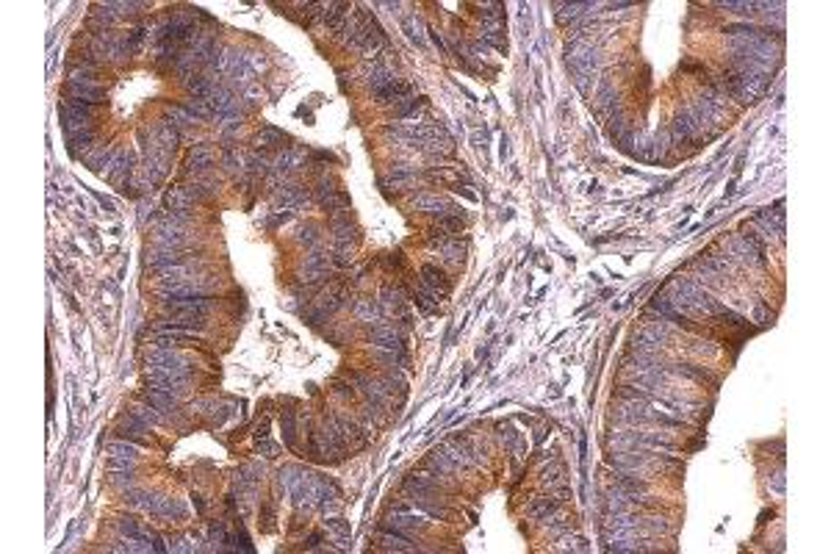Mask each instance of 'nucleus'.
Returning <instances> with one entry per match:
<instances>
[{
  "label": "nucleus",
  "instance_id": "f257e3e1",
  "mask_svg": "<svg viewBox=\"0 0 831 554\" xmlns=\"http://www.w3.org/2000/svg\"><path fill=\"white\" fill-rule=\"evenodd\" d=\"M377 527H383V529H405V532H424L427 521L422 516H416V510H391Z\"/></svg>",
  "mask_w": 831,
  "mask_h": 554
},
{
  "label": "nucleus",
  "instance_id": "f03ea898",
  "mask_svg": "<svg viewBox=\"0 0 831 554\" xmlns=\"http://www.w3.org/2000/svg\"><path fill=\"white\" fill-rule=\"evenodd\" d=\"M699 133H701V122L692 117L690 108L676 111V117L671 122V136L676 138V142H692V138H699Z\"/></svg>",
  "mask_w": 831,
  "mask_h": 554
},
{
  "label": "nucleus",
  "instance_id": "7ed1b4c3",
  "mask_svg": "<svg viewBox=\"0 0 831 554\" xmlns=\"http://www.w3.org/2000/svg\"><path fill=\"white\" fill-rule=\"evenodd\" d=\"M186 258H183V252L180 250H172V247H150L147 250V266L156 272V274H164V272H169V269H175V266H180Z\"/></svg>",
  "mask_w": 831,
  "mask_h": 554
},
{
  "label": "nucleus",
  "instance_id": "20e7f679",
  "mask_svg": "<svg viewBox=\"0 0 831 554\" xmlns=\"http://www.w3.org/2000/svg\"><path fill=\"white\" fill-rule=\"evenodd\" d=\"M64 97L86 103V106H100L103 97H106V89L100 84H67L64 86Z\"/></svg>",
  "mask_w": 831,
  "mask_h": 554
},
{
  "label": "nucleus",
  "instance_id": "39448f33",
  "mask_svg": "<svg viewBox=\"0 0 831 554\" xmlns=\"http://www.w3.org/2000/svg\"><path fill=\"white\" fill-rule=\"evenodd\" d=\"M422 286H427L430 291H435L441 300L452 291V280L446 277V272L438 269L435 263H424V266H422Z\"/></svg>",
  "mask_w": 831,
  "mask_h": 554
},
{
  "label": "nucleus",
  "instance_id": "423d86ee",
  "mask_svg": "<svg viewBox=\"0 0 831 554\" xmlns=\"http://www.w3.org/2000/svg\"><path fill=\"white\" fill-rule=\"evenodd\" d=\"M214 167V153H211V147H208L205 142L202 145H194L191 147V153H189V161H186V175H205L208 169Z\"/></svg>",
  "mask_w": 831,
  "mask_h": 554
},
{
  "label": "nucleus",
  "instance_id": "0eeeda50",
  "mask_svg": "<svg viewBox=\"0 0 831 554\" xmlns=\"http://www.w3.org/2000/svg\"><path fill=\"white\" fill-rule=\"evenodd\" d=\"M330 233H333L335 244H352L355 236H358V225L352 222L350 214L341 211V214H333V219H330Z\"/></svg>",
  "mask_w": 831,
  "mask_h": 554
},
{
  "label": "nucleus",
  "instance_id": "6e6552de",
  "mask_svg": "<svg viewBox=\"0 0 831 554\" xmlns=\"http://www.w3.org/2000/svg\"><path fill=\"white\" fill-rule=\"evenodd\" d=\"M147 369H189V363L180 352L156 346L153 352H147Z\"/></svg>",
  "mask_w": 831,
  "mask_h": 554
},
{
  "label": "nucleus",
  "instance_id": "1a4fd4ad",
  "mask_svg": "<svg viewBox=\"0 0 831 554\" xmlns=\"http://www.w3.org/2000/svg\"><path fill=\"white\" fill-rule=\"evenodd\" d=\"M352 313H355L358 322H366V324H377V322L385 319V308H383L380 300H374V297H361V300L355 302Z\"/></svg>",
  "mask_w": 831,
  "mask_h": 554
},
{
  "label": "nucleus",
  "instance_id": "9d476101",
  "mask_svg": "<svg viewBox=\"0 0 831 554\" xmlns=\"http://www.w3.org/2000/svg\"><path fill=\"white\" fill-rule=\"evenodd\" d=\"M142 399H145L147 405H153L158 413H175V410H178V396L169 394V391H161V388H156V385L145 388V391H142Z\"/></svg>",
  "mask_w": 831,
  "mask_h": 554
},
{
  "label": "nucleus",
  "instance_id": "9b49d317",
  "mask_svg": "<svg viewBox=\"0 0 831 554\" xmlns=\"http://www.w3.org/2000/svg\"><path fill=\"white\" fill-rule=\"evenodd\" d=\"M283 142H286V133L277 130V128H269V125L255 133V147L258 150H280V147H286Z\"/></svg>",
  "mask_w": 831,
  "mask_h": 554
},
{
  "label": "nucleus",
  "instance_id": "f8f14e48",
  "mask_svg": "<svg viewBox=\"0 0 831 554\" xmlns=\"http://www.w3.org/2000/svg\"><path fill=\"white\" fill-rule=\"evenodd\" d=\"M191 205H194V200L189 197V191H186L183 186H178V189L167 191V200H164V211H175V214H189V211H191Z\"/></svg>",
  "mask_w": 831,
  "mask_h": 554
},
{
  "label": "nucleus",
  "instance_id": "ddd939ff",
  "mask_svg": "<svg viewBox=\"0 0 831 554\" xmlns=\"http://www.w3.org/2000/svg\"><path fill=\"white\" fill-rule=\"evenodd\" d=\"M557 510H560V499H554V496H540V499H535V502L527 507V516H529V518H538V521H549Z\"/></svg>",
  "mask_w": 831,
  "mask_h": 554
},
{
  "label": "nucleus",
  "instance_id": "4468645a",
  "mask_svg": "<svg viewBox=\"0 0 831 554\" xmlns=\"http://www.w3.org/2000/svg\"><path fill=\"white\" fill-rule=\"evenodd\" d=\"M95 138H97L95 128H92V130H81V133H75V136L67 138V147H69V153H73L75 158H84V156L95 147Z\"/></svg>",
  "mask_w": 831,
  "mask_h": 554
},
{
  "label": "nucleus",
  "instance_id": "2eb2a0df",
  "mask_svg": "<svg viewBox=\"0 0 831 554\" xmlns=\"http://www.w3.org/2000/svg\"><path fill=\"white\" fill-rule=\"evenodd\" d=\"M438 250V255H441V261L444 263H452V266H460L463 263V258H466V241H460V239H446L441 247H435Z\"/></svg>",
  "mask_w": 831,
  "mask_h": 554
},
{
  "label": "nucleus",
  "instance_id": "dca6fc26",
  "mask_svg": "<svg viewBox=\"0 0 831 554\" xmlns=\"http://www.w3.org/2000/svg\"><path fill=\"white\" fill-rule=\"evenodd\" d=\"M413 302H416V308H419L424 316H433V313H438L441 311V297L435 294V291H430L427 286H419L413 291Z\"/></svg>",
  "mask_w": 831,
  "mask_h": 554
},
{
  "label": "nucleus",
  "instance_id": "f3484780",
  "mask_svg": "<svg viewBox=\"0 0 831 554\" xmlns=\"http://www.w3.org/2000/svg\"><path fill=\"white\" fill-rule=\"evenodd\" d=\"M324 529L335 538V543H338V549H346L350 546V521H344L341 516H327V521H324Z\"/></svg>",
  "mask_w": 831,
  "mask_h": 554
},
{
  "label": "nucleus",
  "instance_id": "a211bd4d",
  "mask_svg": "<svg viewBox=\"0 0 831 554\" xmlns=\"http://www.w3.org/2000/svg\"><path fill=\"white\" fill-rule=\"evenodd\" d=\"M405 300H407V294L399 286H385L380 291V305L385 308V313H399L402 305H405Z\"/></svg>",
  "mask_w": 831,
  "mask_h": 554
},
{
  "label": "nucleus",
  "instance_id": "6ab92c4d",
  "mask_svg": "<svg viewBox=\"0 0 831 554\" xmlns=\"http://www.w3.org/2000/svg\"><path fill=\"white\" fill-rule=\"evenodd\" d=\"M108 457H111V460H128V463H136V460H138V446H136L133 441H125V438L111 441V444H108Z\"/></svg>",
  "mask_w": 831,
  "mask_h": 554
},
{
  "label": "nucleus",
  "instance_id": "aec40b11",
  "mask_svg": "<svg viewBox=\"0 0 831 554\" xmlns=\"http://www.w3.org/2000/svg\"><path fill=\"white\" fill-rule=\"evenodd\" d=\"M294 239H297L300 244H305L308 250L319 247V239H322L319 225H316V222H302V225H297V228H294Z\"/></svg>",
  "mask_w": 831,
  "mask_h": 554
},
{
  "label": "nucleus",
  "instance_id": "412c9836",
  "mask_svg": "<svg viewBox=\"0 0 831 554\" xmlns=\"http://www.w3.org/2000/svg\"><path fill=\"white\" fill-rule=\"evenodd\" d=\"M402 31L407 34V39H410V42H416L419 47H424V34H422V31H427V28H424L422 17H416V14L405 17V20H402Z\"/></svg>",
  "mask_w": 831,
  "mask_h": 554
},
{
  "label": "nucleus",
  "instance_id": "4be33fe9",
  "mask_svg": "<svg viewBox=\"0 0 831 554\" xmlns=\"http://www.w3.org/2000/svg\"><path fill=\"white\" fill-rule=\"evenodd\" d=\"M319 205L324 208L330 217H333V214H341V211H346V208H350V194H346L344 189H338V191H333L327 200H322Z\"/></svg>",
  "mask_w": 831,
  "mask_h": 554
},
{
  "label": "nucleus",
  "instance_id": "5701e85b",
  "mask_svg": "<svg viewBox=\"0 0 831 554\" xmlns=\"http://www.w3.org/2000/svg\"><path fill=\"white\" fill-rule=\"evenodd\" d=\"M330 266H333L330 252H327V250H319V247L308 250V255L302 258V269H330Z\"/></svg>",
  "mask_w": 831,
  "mask_h": 554
},
{
  "label": "nucleus",
  "instance_id": "b1692460",
  "mask_svg": "<svg viewBox=\"0 0 831 554\" xmlns=\"http://www.w3.org/2000/svg\"><path fill=\"white\" fill-rule=\"evenodd\" d=\"M130 413H133V416H138V419H142V422H145L147 427H156V424H161V416H164V413H158V410H156L153 405H147L145 399L138 402V405H133V407H130Z\"/></svg>",
  "mask_w": 831,
  "mask_h": 554
},
{
  "label": "nucleus",
  "instance_id": "393cba45",
  "mask_svg": "<svg viewBox=\"0 0 831 554\" xmlns=\"http://www.w3.org/2000/svg\"><path fill=\"white\" fill-rule=\"evenodd\" d=\"M167 122L172 125V128H189V125H194L197 119L183 108V106H167Z\"/></svg>",
  "mask_w": 831,
  "mask_h": 554
},
{
  "label": "nucleus",
  "instance_id": "a878e982",
  "mask_svg": "<svg viewBox=\"0 0 831 554\" xmlns=\"http://www.w3.org/2000/svg\"><path fill=\"white\" fill-rule=\"evenodd\" d=\"M117 529L122 532V538H138V535H147V529L138 524L136 518H130V516H122V518H117Z\"/></svg>",
  "mask_w": 831,
  "mask_h": 554
},
{
  "label": "nucleus",
  "instance_id": "bb28decb",
  "mask_svg": "<svg viewBox=\"0 0 831 554\" xmlns=\"http://www.w3.org/2000/svg\"><path fill=\"white\" fill-rule=\"evenodd\" d=\"M108 158H111V150H106V145H95L86 156H84V161L92 167V169H100V167H106L108 164Z\"/></svg>",
  "mask_w": 831,
  "mask_h": 554
},
{
  "label": "nucleus",
  "instance_id": "cd10ccee",
  "mask_svg": "<svg viewBox=\"0 0 831 554\" xmlns=\"http://www.w3.org/2000/svg\"><path fill=\"white\" fill-rule=\"evenodd\" d=\"M676 372L679 374H684V377H690V380H699V383H704V380H710V383H715V377L704 369V366H692V363H679L676 366Z\"/></svg>",
  "mask_w": 831,
  "mask_h": 554
},
{
  "label": "nucleus",
  "instance_id": "c85d7f7f",
  "mask_svg": "<svg viewBox=\"0 0 831 554\" xmlns=\"http://www.w3.org/2000/svg\"><path fill=\"white\" fill-rule=\"evenodd\" d=\"M435 228L444 230L446 236H455V233H460L466 228V219L463 217H441V219H435Z\"/></svg>",
  "mask_w": 831,
  "mask_h": 554
},
{
  "label": "nucleus",
  "instance_id": "c756f323",
  "mask_svg": "<svg viewBox=\"0 0 831 554\" xmlns=\"http://www.w3.org/2000/svg\"><path fill=\"white\" fill-rule=\"evenodd\" d=\"M330 258H333V266H350L352 263V244H335Z\"/></svg>",
  "mask_w": 831,
  "mask_h": 554
},
{
  "label": "nucleus",
  "instance_id": "7c9ffc66",
  "mask_svg": "<svg viewBox=\"0 0 831 554\" xmlns=\"http://www.w3.org/2000/svg\"><path fill=\"white\" fill-rule=\"evenodd\" d=\"M560 543H563L560 549H566V551H588V549H590L585 538H579V535H568V532L560 538Z\"/></svg>",
  "mask_w": 831,
  "mask_h": 554
},
{
  "label": "nucleus",
  "instance_id": "2f4dec72",
  "mask_svg": "<svg viewBox=\"0 0 831 554\" xmlns=\"http://www.w3.org/2000/svg\"><path fill=\"white\" fill-rule=\"evenodd\" d=\"M560 477H563V466H560V463H551L549 468H543V471H540V479H543V482H549V485H554V482H557Z\"/></svg>",
  "mask_w": 831,
  "mask_h": 554
},
{
  "label": "nucleus",
  "instance_id": "473e14b6",
  "mask_svg": "<svg viewBox=\"0 0 831 554\" xmlns=\"http://www.w3.org/2000/svg\"><path fill=\"white\" fill-rule=\"evenodd\" d=\"M546 529L551 532V538H563L566 532H571V521L568 518H557V521H551Z\"/></svg>",
  "mask_w": 831,
  "mask_h": 554
},
{
  "label": "nucleus",
  "instance_id": "72a5a7b5",
  "mask_svg": "<svg viewBox=\"0 0 831 554\" xmlns=\"http://www.w3.org/2000/svg\"><path fill=\"white\" fill-rule=\"evenodd\" d=\"M771 319H773V313L762 305V302H756V311H754V322H759V324H771Z\"/></svg>",
  "mask_w": 831,
  "mask_h": 554
},
{
  "label": "nucleus",
  "instance_id": "f704fd0d",
  "mask_svg": "<svg viewBox=\"0 0 831 554\" xmlns=\"http://www.w3.org/2000/svg\"><path fill=\"white\" fill-rule=\"evenodd\" d=\"M768 485H771V488H773V491L782 496V494H784V471L779 468V471H776V474L768 479Z\"/></svg>",
  "mask_w": 831,
  "mask_h": 554
},
{
  "label": "nucleus",
  "instance_id": "c9c22d12",
  "mask_svg": "<svg viewBox=\"0 0 831 554\" xmlns=\"http://www.w3.org/2000/svg\"><path fill=\"white\" fill-rule=\"evenodd\" d=\"M258 452L263 455V457H274L277 455V446L272 444V441H266V438H261V444H258Z\"/></svg>",
  "mask_w": 831,
  "mask_h": 554
},
{
  "label": "nucleus",
  "instance_id": "e433bc0d",
  "mask_svg": "<svg viewBox=\"0 0 831 554\" xmlns=\"http://www.w3.org/2000/svg\"><path fill=\"white\" fill-rule=\"evenodd\" d=\"M319 543H322V532H313V535H308L305 549H319Z\"/></svg>",
  "mask_w": 831,
  "mask_h": 554
}]
</instances>
